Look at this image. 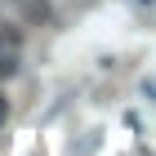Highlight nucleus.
I'll use <instances>...</instances> for the list:
<instances>
[{
	"label": "nucleus",
	"instance_id": "obj_1",
	"mask_svg": "<svg viewBox=\"0 0 156 156\" xmlns=\"http://www.w3.org/2000/svg\"><path fill=\"white\" fill-rule=\"evenodd\" d=\"M18 58H23V31L18 27H0V80L18 72Z\"/></svg>",
	"mask_w": 156,
	"mask_h": 156
},
{
	"label": "nucleus",
	"instance_id": "obj_2",
	"mask_svg": "<svg viewBox=\"0 0 156 156\" xmlns=\"http://www.w3.org/2000/svg\"><path fill=\"white\" fill-rule=\"evenodd\" d=\"M23 18L27 23H49V5L45 0H23Z\"/></svg>",
	"mask_w": 156,
	"mask_h": 156
},
{
	"label": "nucleus",
	"instance_id": "obj_3",
	"mask_svg": "<svg viewBox=\"0 0 156 156\" xmlns=\"http://www.w3.org/2000/svg\"><path fill=\"white\" fill-rule=\"evenodd\" d=\"M0 120H5V94H0Z\"/></svg>",
	"mask_w": 156,
	"mask_h": 156
}]
</instances>
